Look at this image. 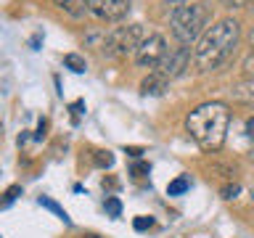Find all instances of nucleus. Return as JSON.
I'll return each mask as SVG.
<instances>
[{"label":"nucleus","mask_w":254,"mask_h":238,"mask_svg":"<svg viewBox=\"0 0 254 238\" xmlns=\"http://www.w3.org/2000/svg\"><path fill=\"white\" fill-rule=\"evenodd\" d=\"M206 21H209V8L204 3H186V5L175 8L170 13L172 35L178 37L183 45H190L193 40L201 37Z\"/></svg>","instance_id":"obj_3"},{"label":"nucleus","mask_w":254,"mask_h":238,"mask_svg":"<svg viewBox=\"0 0 254 238\" xmlns=\"http://www.w3.org/2000/svg\"><path fill=\"white\" fill-rule=\"evenodd\" d=\"M230 124V111L225 103L209 101L196 106L186 117V130L204 151H220L225 143V132Z\"/></svg>","instance_id":"obj_2"},{"label":"nucleus","mask_w":254,"mask_h":238,"mask_svg":"<svg viewBox=\"0 0 254 238\" xmlns=\"http://www.w3.org/2000/svg\"><path fill=\"white\" fill-rule=\"evenodd\" d=\"M40 206H45V209H51V212H53V214H56V217H59V220H64V225H71L69 214L64 212V209H61V206L56 204V201H51V198H48V196H40Z\"/></svg>","instance_id":"obj_11"},{"label":"nucleus","mask_w":254,"mask_h":238,"mask_svg":"<svg viewBox=\"0 0 254 238\" xmlns=\"http://www.w3.org/2000/svg\"><path fill=\"white\" fill-rule=\"evenodd\" d=\"M106 212L111 217H119L122 214V204H119V198H106Z\"/></svg>","instance_id":"obj_15"},{"label":"nucleus","mask_w":254,"mask_h":238,"mask_svg":"<svg viewBox=\"0 0 254 238\" xmlns=\"http://www.w3.org/2000/svg\"><path fill=\"white\" fill-rule=\"evenodd\" d=\"M56 5H59L64 13H69L71 19H82V16L90 11L87 0H56Z\"/></svg>","instance_id":"obj_9"},{"label":"nucleus","mask_w":254,"mask_h":238,"mask_svg":"<svg viewBox=\"0 0 254 238\" xmlns=\"http://www.w3.org/2000/svg\"><path fill=\"white\" fill-rule=\"evenodd\" d=\"M19 193H21V188H19V185H11V188L5 190V196H3V201H0V204H3V206L13 204V201H16V196H19Z\"/></svg>","instance_id":"obj_16"},{"label":"nucleus","mask_w":254,"mask_h":238,"mask_svg":"<svg viewBox=\"0 0 254 238\" xmlns=\"http://www.w3.org/2000/svg\"><path fill=\"white\" fill-rule=\"evenodd\" d=\"M238 40H241V24L236 19H220L198 37V45L193 51V61L201 71H212L222 66L230 53L236 51Z\"/></svg>","instance_id":"obj_1"},{"label":"nucleus","mask_w":254,"mask_h":238,"mask_svg":"<svg viewBox=\"0 0 254 238\" xmlns=\"http://www.w3.org/2000/svg\"><path fill=\"white\" fill-rule=\"evenodd\" d=\"M132 172L140 178V175H146V172H148V167H146V164H135V167H132Z\"/></svg>","instance_id":"obj_23"},{"label":"nucleus","mask_w":254,"mask_h":238,"mask_svg":"<svg viewBox=\"0 0 254 238\" xmlns=\"http://www.w3.org/2000/svg\"><path fill=\"white\" fill-rule=\"evenodd\" d=\"M236 103H244V106H254V77L249 79H241L238 85H233V90H230Z\"/></svg>","instance_id":"obj_8"},{"label":"nucleus","mask_w":254,"mask_h":238,"mask_svg":"<svg viewBox=\"0 0 254 238\" xmlns=\"http://www.w3.org/2000/svg\"><path fill=\"white\" fill-rule=\"evenodd\" d=\"M238 190H241L238 185H228V188H222V196H225V198H236Z\"/></svg>","instance_id":"obj_19"},{"label":"nucleus","mask_w":254,"mask_h":238,"mask_svg":"<svg viewBox=\"0 0 254 238\" xmlns=\"http://www.w3.org/2000/svg\"><path fill=\"white\" fill-rule=\"evenodd\" d=\"M249 40H252V48H254V29H252V35H249Z\"/></svg>","instance_id":"obj_25"},{"label":"nucleus","mask_w":254,"mask_h":238,"mask_svg":"<svg viewBox=\"0 0 254 238\" xmlns=\"http://www.w3.org/2000/svg\"><path fill=\"white\" fill-rule=\"evenodd\" d=\"M79 238H101L98 233H85V236H79Z\"/></svg>","instance_id":"obj_24"},{"label":"nucleus","mask_w":254,"mask_h":238,"mask_svg":"<svg viewBox=\"0 0 254 238\" xmlns=\"http://www.w3.org/2000/svg\"><path fill=\"white\" fill-rule=\"evenodd\" d=\"M95 164L98 167H111L114 164V156H111L109 151H95Z\"/></svg>","instance_id":"obj_14"},{"label":"nucleus","mask_w":254,"mask_h":238,"mask_svg":"<svg viewBox=\"0 0 254 238\" xmlns=\"http://www.w3.org/2000/svg\"><path fill=\"white\" fill-rule=\"evenodd\" d=\"M82 109H85V103L82 101H77V103H71V114H74V119L82 114Z\"/></svg>","instance_id":"obj_21"},{"label":"nucleus","mask_w":254,"mask_h":238,"mask_svg":"<svg viewBox=\"0 0 254 238\" xmlns=\"http://www.w3.org/2000/svg\"><path fill=\"white\" fill-rule=\"evenodd\" d=\"M220 3L225 5V8H244L249 0H220Z\"/></svg>","instance_id":"obj_18"},{"label":"nucleus","mask_w":254,"mask_h":238,"mask_svg":"<svg viewBox=\"0 0 254 238\" xmlns=\"http://www.w3.org/2000/svg\"><path fill=\"white\" fill-rule=\"evenodd\" d=\"M87 5L103 21H122L130 13V0H87Z\"/></svg>","instance_id":"obj_7"},{"label":"nucleus","mask_w":254,"mask_h":238,"mask_svg":"<svg viewBox=\"0 0 254 238\" xmlns=\"http://www.w3.org/2000/svg\"><path fill=\"white\" fill-rule=\"evenodd\" d=\"M64 63H66L71 71H77V74H82V71H85V59H82V56H77V53H66V56H64Z\"/></svg>","instance_id":"obj_13"},{"label":"nucleus","mask_w":254,"mask_h":238,"mask_svg":"<svg viewBox=\"0 0 254 238\" xmlns=\"http://www.w3.org/2000/svg\"><path fill=\"white\" fill-rule=\"evenodd\" d=\"M167 5H172V11L175 8H180V5H186V3H190V0H164Z\"/></svg>","instance_id":"obj_22"},{"label":"nucleus","mask_w":254,"mask_h":238,"mask_svg":"<svg viewBox=\"0 0 254 238\" xmlns=\"http://www.w3.org/2000/svg\"><path fill=\"white\" fill-rule=\"evenodd\" d=\"M188 188H190V180L186 178V175H180L178 180H172L170 185H167V193H170V196H180V193H186Z\"/></svg>","instance_id":"obj_12"},{"label":"nucleus","mask_w":254,"mask_h":238,"mask_svg":"<svg viewBox=\"0 0 254 238\" xmlns=\"http://www.w3.org/2000/svg\"><path fill=\"white\" fill-rule=\"evenodd\" d=\"M146 40L143 35V24H127V27H114L103 37V53L106 56H130L140 48Z\"/></svg>","instance_id":"obj_4"},{"label":"nucleus","mask_w":254,"mask_h":238,"mask_svg":"<svg viewBox=\"0 0 254 238\" xmlns=\"http://www.w3.org/2000/svg\"><path fill=\"white\" fill-rule=\"evenodd\" d=\"M246 135H249V140H254V117L246 119Z\"/></svg>","instance_id":"obj_20"},{"label":"nucleus","mask_w":254,"mask_h":238,"mask_svg":"<svg viewBox=\"0 0 254 238\" xmlns=\"http://www.w3.org/2000/svg\"><path fill=\"white\" fill-rule=\"evenodd\" d=\"M167 56V43L162 35H148L140 43V48L135 51V61L143 69H159V63Z\"/></svg>","instance_id":"obj_5"},{"label":"nucleus","mask_w":254,"mask_h":238,"mask_svg":"<svg viewBox=\"0 0 254 238\" xmlns=\"http://www.w3.org/2000/svg\"><path fill=\"white\" fill-rule=\"evenodd\" d=\"M151 225H154V220H151V217H138V220H135V230H146Z\"/></svg>","instance_id":"obj_17"},{"label":"nucleus","mask_w":254,"mask_h":238,"mask_svg":"<svg viewBox=\"0 0 254 238\" xmlns=\"http://www.w3.org/2000/svg\"><path fill=\"white\" fill-rule=\"evenodd\" d=\"M140 90H143V95H162L167 90V79L162 74H151L140 82Z\"/></svg>","instance_id":"obj_10"},{"label":"nucleus","mask_w":254,"mask_h":238,"mask_svg":"<svg viewBox=\"0 0 254 238\" xmlns=\"http://www.w3.org/2000/svg\"><path fill=\"white\" fill-rule=\"evenodd\" d=\"M190 63V45H178L172 48V51H167V56L162 59V63H159V74H162L164 79H175L180 74H186Z\"/></svg>","instance_id":"obj_6"}]
</instances>
